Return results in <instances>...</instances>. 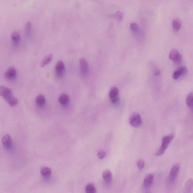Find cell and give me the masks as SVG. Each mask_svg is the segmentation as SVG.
<instances>
[{
    "instance_id": "cell-1",
    "label": "cell",
    "mask_w": 193,
    "mask_h": 193,
    "mask_svg": "<svg viewBox=\"0 0 193 193\" xmlns=\"http://www.w3.org/2000/svg\"><path fill=\"white\" fill-rule=\"evenodd\" d=\"M0 95L11 106L14 107L18 105V99L13 96L12 91L8 88L1 86L0 88Z\"/></svg>"
},
{
    "instance_id": "cell-2",
    "label": "cell",
    "mask_w": 193,
    "mask_h": 193,
    "mask_svg": "<svg viewBox=\"0 0 193 193\" xmlns=\"http://www.w3.org/2000/svg\"><path fill=\"white\" fill-rule=\"evenodd\" d=\"M174 137L173 134H171L163 137L162 139V144L161 147L159 150L155 154L156 156H160L163 154L168 148L169 145L173 139Z\"/></svg>"
},
{
    "instance_id": "cell-3",
    "label": "cell",
    "mask_w": 193,
    "mask_h": 193,
    "mask_svg": "<svg viewBox=\"0 0 193 193\" xmlns=\"http://www.w3.org/2000/svg\"><path fill=\"white\" fill-rule=\"evenodd\" d=\"M109 96L112 104L116 106L119 105L120 103V99L119 96V89L117 87L112 88L109 91Z\"/></svg>"
},
{
    "instance_id": "cell-4",
    "label": "cell",
    "mask_w": 193,
    "mask_h": 193,
    "mask_svg": "<svg viewBox=\"0 0 193 193\" xmlns=\"http://www.w3.org/2000/svg\"><path fill=\"white\" fill-rule=\"evenodd\" d=\"M130 124L134 128H139L142 126V121L140 115L137 112L132 113L130 117Z\"/></svg>"
},
{
    "instance_id": "cell-5",
    "label": "cell",
    "mask_w": 193,
    "mask_h": 193,
    "mask_svg": "<svg viewBox=\"0 0 193 193\" xmlns=\"http://www.w3.org/2000/svg\"><path fill=\"white\" fill-rule=\"evenodd\" d=\"M180 167L179 164H176L173 166L170 172L169 180L170 183H173L176 179L180 171Z\"/></svg>"
},
{
    "instance_id": "cell-6",
    "label": "cell",
    "mask_w": 193,
    "mask_h": 193,
    "mask_svg": "<svg viewBox=\"0 0 193 193\" xmlns=\"http://www.w3.org/2000/svg\"><path fill=\"white\" fill-rule=\"evenodd\" d=\"M188 70L186 66H180L176 69L174 72L172 77L175 80L179 78L181 76L185 75L188 73Z\"/></svg>"
},
{
    "instance_id": "cell-7",
    "label": "cell",
    "mask_w": 193,
    "mask_h": 193,
    "mask_svg": "<svg viewBox=\"0 0 193 193\" xmlns=\"http://www.w3.org/2000/svg\"><path fill=\"white\" fill-rule=\"evenodd\" d=\"M55 72L56 76L61 77L64 75L65 70V66L62 61H59L55 65Z\"/></svg>"
},
{
    "instance_id": "cell-8",
    "label": "cell",
    "mask_w": 193,
    "mask_h": 193,
    "mask_svg": "<svg viewBox=\"0 0 193 193\" xmlns=\"http://www.w3.org/2000/svg\"><path fill=\"white\" fill-rule=\"evenodd\" d=\"M79 64L80 74L83 76H86L89 71V66L87 61L84 58H81L79 60Z\"/></svg>"
},
{
    "instance_id": "cell-9",
    "label": "cell",
    "mask_w": 193,
    "mask_h": 193,
    "mask_svg": "<svg viewBox=\"0 0 193 193\" xmlns=\"http://www.w3.org/2000/svg\"><path fill=\"white\" fill-rule=\"evenodd\" d=\"M17 71L13 67H10L7 69L5 73V78L8 80H14L16 77Z\"/></svg>"
},
{
    "instance_id": "cell-10",
    "label": "cell",
    "mask_w": 193,
    "mask_h": 193,
    "mask_svg": "<svg viewBox=\"0 0 193 193\" xmlns=\"http://www.w3.org/2000/svg\"><path fill=\"white\" fill-rule=\"evenodd\" d=\"M3 145L6 149L10 150L12 148L13 143L10 136L8 134L4 135L2 139Z\"/></svg>"
},
{
    "instance_id": "cell-11",
    "label": "cell",
    "mask_w": 193,
    "mask_h": 193,
    "mask_svg": "<svg viewBox=\"0 0 193 193\" xmlns=\"http://www.w3.org/2000/svg\"><path fill=\"white\" fill-rule=\"evenodd\" d=\"M58 101L62 105L66 106L70 102V98L66 94H62L59 96Z\"/></svg>"
},
{
    "instance_id": "cell-12",
    "label": "cell",
    "mask_w": 193,
    "mask_h": 193,
    "mask_svg": "<svg viewBox=\"0 0 193 193\" xmlns=\"http://www.w3.org/2000/svg\"><path fill=\"white\" fill-rule=\"evenodd\" d=\"M11 39L14 45H18L21 40V36L18 32L14 31L11 34Z\"/></svg>"
},
{
    "instance_id": "cell-13",
    "label": "cell",
    "mask_w": 193,
    "mask_h": 193,
    "mask_svg": "<svg viewBox=\"0 0 193 193\" xmlns=\"http://www.w3.org/2000/svg\"><path fill=\"white\" fill-rule=\"evenodd\" d=\"M154 176L152 174H149L145 177L144 180L143 185L145 187L150 186L153 181Z\"/></svg>"
},
{
    "instance_id": "cell-14",
    "label": "cell",
    "mask_w": 193,
    "mask_h": 193,
    "mask_svg": "<svg viewBox=\"0 0 193 193\" xmlns=\"http://www.w3.org/2000/svg\"><path fill=\"white\" fill-rule=\"evenodd\" d=\"M36 104L40 107H43L45 105L46 99L42 95L40 94L37 96L35 99Z\"/></svg>"
},
{
    "instance_id": "cell-15",
    "label": "cell",
    "mask_w": 193,
    "mask_h": 193,
    "mask_svg": "<svg viewBox=\"0 0 193 193\" xmlns=\"http://www.w3.org/2000/svg\"><path fill=\"white\" fill-rule=\"evenodd\" d=\"M53 58V55L49 54L48 55L44 58L42 60L41 63H40V67L41 68L44 67L46 65L48 64L51 61Z\"/></svg>"
},
{
    "instance_id": "cell-16",
    "label": "cell",
    "mask_w": 193,
    "mask_h": 193,
    "mask_svg": "<svg viewBox=\"0 0 193 193\" xmlns=\"http://www.w3.org/2000/svg\"><path fill=\"white\" fill-rule=\"evenodd\" d=\"M193 188V180L192 178H190L186 183L185 185V190L187 193L191 192Z\"/></svg>"
},
{
    "instance_id": "cell-17",
    "label": "cell",
    "mask_w": 193,
    "mask_h": 193,
    "mask_svg": "<svg viewBox=\"0 0 193 193\" xmlns=\"http://www.w3.org/2000/svg\"><path fill=\"white\" fill-rule=\"evenodd\" d=\"M103 177L104 180L107 182H110L112 180V174L108 170L104 171L103 173Z\"/></svg>"
},
{
    "instance_id": "cell-18",
    "label": "cell",
    "mask_w": 193,
    "mask_h": 193,
    "mask_svg": "<svg viewBox=\"0 0 193 193\" xmlns=\"http://www.w3.org/2000/svg\"><path fill=\"white\" fill-rule=\"evenodd\" d=\"M181 25H182V22L179 19H175L173 21L172 26L174 30H179L181 28Z\"/></svg>"
},
{
    "instance_id": "cell-19",
    "label": "cell",
    "mask_w": 193,
    "mask_h": 193,
    "mask_svg": "<svg viewBox=\"0 0 193 193\" xmlns=\"http://www.w3.org/2000/svg\"><path fill=\"white\" fill-rule=\"evenodd\" d=\"M51 169L48 167H42L41 169V174L44 177L49 176L51 175Z\"/></svg>"
},
{
    "instance_id": "cell-20",
    "label": "cell",
    "mask_w": 193,
    "mask_h": 193,
    "mask_svg": "<svg viewBox=\"0 0 193 193\" xmlns=\"http://www.w3.org/2000/svg\"><path fill=\"white\" fill-rule=\"evenodd\" d=\"M86 193H96V188L94 184L90 183L86 186L85 188Z\"/></svg>"
},
{
    "instance_id": "cell-21",
    "label": "cell",
    "mask_w": 193,
    "mask_h": 193,
    "mask_svg": "<svg viewBox=\"0 0 193 193\" xmlns=\"http://www.w3.org/2000/svg\"><path fill=\"white\" fill-rule=\"evenodd\" d=\"M186 103L189 107H193V93L189 94L186 99Z\"/></svg>"
},
{
    "instance_id": "cell-22",
    "label": "cell",
    "mask_w": 193,
    "mask_h": 193,
    "mask_svg": "<svg viewBox=\"0 0 193 193\" xmlns=\"http://www.w3.org/2000/svg\"><path fill=\"white\" fill-rule=\"evenodd\" d=\"M32 31V24L29 22L27 23L25 26V34L28 38L31 36Z\"/></svg>"
},
{
    "instance_id": "cell-23",
    "label": "cell",
    "mask_w": 193,
    "mask_h": 193,
    "mask_svg": "<svg viewBox=\"0 0 193 193\" xmlns=\"http://www.w3.org/2000/svg\"><path fill=\"white\" fill-rule=\"evenodd\" d=\"M180 53L177 50L174 49L171 50L169 54V58L171 60H174L177 58Z\"/></svg>"
},
{
    "instance_id": "cell-24",
    "label": "cell",
    "mask_w": 193,
    "mask_h": 193,
    "mask_svg": "<svg viewBox=\"0 0 193 193\" xmlns=\"http://www.w3.org/2000/svg\"><path fill=\"white\" fill-rule=\"evenodd\" d=\"M130 27L131 30L134 32L137 33L139 31V28L137 24L135 23H131L130 24Z\"/></svg>"
},
{
    "instance_id": "cell-25",
    "label": "cell",
    "mask_w": 193,
    "mask_h": 193,
    "mask_svg": "<svg viewBox=\"0 0 193 193\" xmlns=\"http://www.w3.org/2000/svg\"><path fill=\"white\" fill-rule=\"evenodd\" d=\"M145 163L143 160L139 159L137 162V166L140 170L143 169L145 166Z\"/></svg>"
},
{
    "instance_id": "cell-26",
    "label": "cell",
    "mask_w": 193,
    "mask_h": 193,
    "mask_svg": "<svg viewBox=\"0 0 193 193\" xmlns=\"http://www.w3.org/2000/svg\"><path fill=\"white\" fill-rule=\"evenodd\" d=\"M97 156L99 159H103L106 156V152L103 150H100L98 152Z\"/></svg>"
},
{
    "instance_id": "cell-27",
    "label": "cell",
    "mask_w": 193,
    "mask_h": 193,
    "mask_svg": "<svg viewBox=\"0 0 193 193\" xmlns=\"http://www.w3.org/2000/svg\"><path fill=\"white\" fill-rule=\"evenodd\" d=\"M114 17L117 19L118 21H121L123 17V14L120 11H118L116 13L114 14Z\"/></svg>"
},
{
    "instance_id": "cell-28",
    "label": "cell",
    "mask_w": 193,
    "mask_h": 193,
    "mask_svg": "<svg viewBox=\"0 0 193 193\" xmlns=\"http://www.w3.org/2000/svg\"><path fill=\"white\" fill-rule=\"evenodd\" d=\"M182 59V55L180 54H179L177 58L175 59L174 60V63H176V64H178L181 62V60Z\"/></svg>"
},
{
    "instance_id": "cell-29",
    "label": "cell",
    "mask_w": 193,
    "mask_h": 193,
    "mask_svg": "<svg viewBox=\"0 0 193 193\" xmlns=\"http://www.w3.org/2000/svg\"><path fill=\"white\" fill-rule=\"evenodd\" d=\"M160 73V71L159 70H157L155 72V75L158 76V75H159Z\"/></svg>"
},
{
    "instance_id": "cell-30",
    "label": "cell",
    "mask_w": 193,
    "mask_h": 193,
    "mask_svg": "<svg viewBox=\"0 0 193 193\" xmlns=\"http://www.w3.org/2000/svg\"><path fill=\"white\" fill-rule=\"evenodd\" d=\"M192 111H193V107H192Z\"/></svg>"
}]
</instances>
